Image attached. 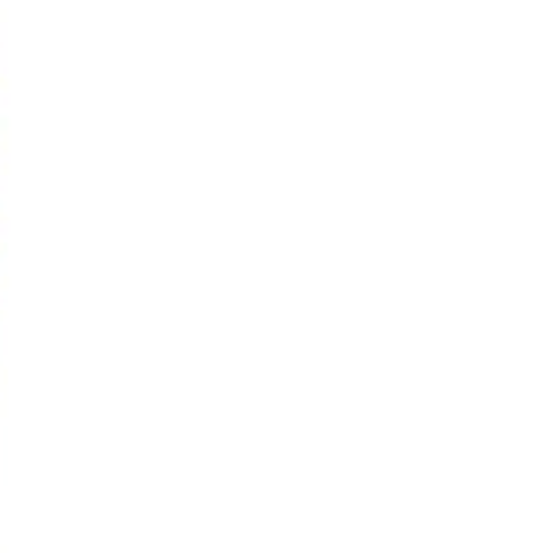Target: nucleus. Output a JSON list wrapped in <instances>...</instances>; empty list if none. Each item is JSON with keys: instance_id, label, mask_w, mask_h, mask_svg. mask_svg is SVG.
<instances>
[]
</instances>
